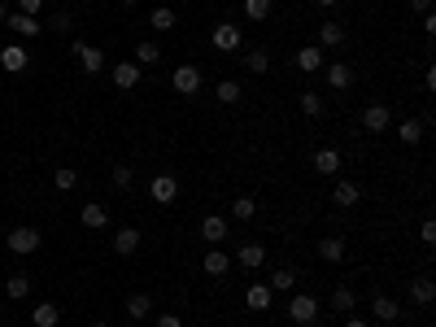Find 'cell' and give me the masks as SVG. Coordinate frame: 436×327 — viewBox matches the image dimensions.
I'll return each instance as SVG.
<instances>
[{"label": "cell", "mask_w": 436, "mask_h": 327, "mask_svg": "<svg viewBox=\"0 0 436 327\" xmlns=\"http://www.w3.org/2000/svg\"><path fill=\"white\" fill-rule=\"evenodd\" d=\"M5 244H9V253H35L44 244V236L35 232V227H13V232L5 236Z\"/></svg>", "instance_id": "6da1fadb"}, {"label": "cell", "mask_w": 436, "mask_h": 327, "mask_svg": "<svg viewBox=\"0 0 436 327\" xmlns=\"http://www.w3.org/2000/svg\"><path fill=\"white\" fill-rule=\"evenodd\" d=\"M288 319L301 323V327H310V323L318 319V301L310 297V292H297V297L288 301Z\"/></svg>", "instance_id": "7a4b0ae2"}, {"label": "cell", "mask_w": 436, "mask_h": 327, "mask_svg": "<svg viewBox=\"0 0 436 327\" xmlns=\"http://www.w3.org/2000/svg\"><path fill=\"white\" fill-rule=\"evenodd\" d=\"M149 196L157 205H175V201H179V179H175V175H153Z\"/></svg>", "instance_id": "3957f363"}, {"label": "cell", "mask_w": 436, "mask_h": 327, "mask_svg": "<svg viewBox=\"0 0 436 327\" xmlns=\"http://www.w3.org/2000/svg\"><path fill=\"white\" fill-rule=\"evenodd\" d=\"M70 53L79 57L83 74H101V65H105V53H101V48H92V44H83V40H74V44H70Z\"/></svg>", "instance_id": "277c9868"}, {"label": "cell", "mask_w": 436, "mask_h": 327, "mask_svg": "<svg viewBox=\"0 0 436 327\" xmlns=\"http://www.w3.org/2000/svg\"><path fill=\"white\" fill-rule=\"evenodd\" d=\"M170 83H175L179 96H197L201 92V70H197V65H179V70L170 74Z\"/></svg>", "instance_id": "5b68a950"}, {"label": "cell", "mask_w": 436, "mask_h": 327, "mask_svg": "<svg viewBox=\"0 0 436 327\" xmlns=\"http://www.w3.org/2000/svg\"><path fill=\"white\" fill-rule=\"evenodd\" d=\"M209 44H214L218 53H236V48H240V26L218 22V26H214V35H209Z\"/></svg>", "instance_id": "8992f818"}, {"label": "cell", "mask_w": 436, "mask_h": 327, "mask_svg": "<svg viewBox=\"0 0 436 327\" xmlns=\"http://www.w3.org/2000/svg\"><path fill=\"white\" fill-rule=\"evenodd\" d=\"M227 232H232V223L223 218V214H205V218H201V240L223 244V240H227Z\"/></svg>", "instance_id": "52a82bcc"}, {"label": "cell", "mask_w": 436, "mask_h": 327, "mask_svg": "<svg viewBox=\"0 0 436 327\" xmlns=\"http://www.w3.org/2000/svg\"><path fill=\"white\" fill-rule=\"evenodd\" d=\"M31 65V57H26V48L22 44H9V48H0V70H9V74H22Z\"/></svg>", "instance_id": "ba28073f"}, {"label": "cell", "mask_w": 436, "mask_h": 327, "mask_svg": "<svg viewBox=\"0 0 436 327\" xmlns=\"http://www.w3.org/2000/svg\"><path fill=\"white\" fill-rule=\"evenodd\" d=\"M140 79H144V70H140L136 61H118V65H114V88L131 92V88H140Z\"/></svg>", "instance_id": "9c48e42d"}, {"label": "cell", "mask_w": 436, "mask_h": 327, "mask_svg": "<svg viewBox=\"0 0 436 327\" xmlns=\"http://www.w3.org/2000/svg\"><path fill=\"white\" fill-rule=\"evenodd\" d=\"M201 271L209 275V280H223V275H227V271H232V257H227V253H223V249H209V253L201 257Z\"/></svg>", "instance_id": "30bf717a"}, {"label": "cell", "mask_w": 436, "mask_h": 327, "mask_svg": "<svg viewBox=\"0 0 436 327\" xmlns=\"http://www.w3.org/2000/svg\"><path fill=\"white\" fill-rule=\"evenodd\" d=\"M362 127H366V131H389V127H393L389 105H366V109H362Z\"/></svg>", "instance_id": "8fae6325"}, {"label": "cell", "mask_w": 436, "mask_h": 327, "mask_svg": "<svg viewBox=\"0 0 436 327\" xmlns=\"http://www.w3.org/2000/svg\"><path fill=\"white\" fill-rule=\"evenodd\" d=\"M79 223H83L88 232H101V227H109V209H105L101 201H88L83 214H79Z\"/></svg>", "instance_id": "7c38bea8"}, {"label": "cell", "mask_w": 436, "mask_h": 327, "mask_svg": "<svg viewBox=\"0 0 436 327\" xmlns=\"http://www.w3.org/2000/svg\"><path fill=\"white\" fill-rule=\"evenodd\" d=\"M236 262H240L245 271H257V266L266 262V249H262L257 240H249V244H240V249H236Z\"/></svg>", "instance_id": "4fadbf2b"}, {"label": "cell", "mask_w": 436, "mask_h": 327, "mask_svg": "<svg viewBox=\"0 0 436 327\" xmlns=\"http://www.w3.org/2000/svg\"><path fill=\"white\" fill-rule=\"evenodd\" d=\"M9 31H13V35H40V31H44V22L40 18H31V13H9V22H5Z\"/></svg>", "instance_id": "5bb4252c"}, {"label": "cell", "mask_w": 436, "mask_h": 327, "mask_svg": "<svg viewBox=\"0 0 436 327\" xmlns=\"http://www.w3.org/2000/svg\"><path fill=\"white\" fill-rule=\"evenodd\" d=\"M323 65H328V61H323V48L318 44H305L301 53H297V70H305V74H318Z\"/></svg>", "instance_id": "9a60e30c"}, {"label": "cell", "mask_w": 436, "mask_h": 327, "mask_svg": "<svg viewBox=\"0 0 436 327\" xmlns=\"http://www.w3.org/2000/svg\"><path fill=\"white\" fill-rule=\"evenodd\" d=\"M314 170L328 175V179H336V175H341V149H318L314 153Z\"/></svg>", "instance_id": "2e32d148"}, {"label": "cell", "mask_w": 436, "mask_h": 327, "mask_svg": "<svg viewBox=\"0 0 436 327\" xmlns=\"http://www.w3.org/2000/svg\"><path fill=\"white\" fill-rule=\"evenodd\" d=\"M332 201L341 205V209H349V205H358V201H362V192H358V184H349V179H336Z\"/></svg>", "instance_id": "e0dca14e"}, {"label": "cell", "mask_w": 436, "mask_h": 327, "mask_svg": "<svg viewBox=\"0 0 436 327\" xmlns=\"http://www.w3.org/2000/svg\"><path fill=\"white\" fill-rule=\"evenodd\" d=\"M323 74H328V83H332L336 92H345V88L353 83V70H349L345 61H332V65H323Z\"/></svg>", "instance_id": "ac0fdd59"}, {"label": "cell", "mask_w": 436, "mask_h": 327, "mask_svg": "<svg viewBox=\"0 0 436 327\" xmlns=\"http://www.w3.org/2000/svg\"><path fill=\"white\" fill-rule=\"evenodd\" d=\"M410 301H414V305H432V301H436V284L428 280V275L410 280Z\"/></svg>", "instance_id": "d6986e66"}, {"label": "cell", "mask_w": 436, "mask_h": 327, "mask_svg": "<svg viewBox=\"0 0 436 327\" xmlns=\"http://www.w3.org/2000/svg\"><path fill=\"white\" fill-rule=\"evenodd\" d=\"M140 249V232H136V227H122V232L114 236V253L118 257H131Z\"/></svg>", "instance_id": "ffe728a7"}, {"label": "cell", "mask_w": 436, "mask_h": 327, "mask_svg": "<svg viewBox=\"0 0 436 327\" xmlns=\"http://www.w3.org/2000/svg\"><path fill=\"white\" fill-rule=\"evenodd\" d=\"M31 323H35V327H57L61 323V305H53V301L35 305V310H31Z\"/></svg>", "instance_id": "44dd1931"}, {"label": "cell", "mask_w": 436, "mask_h": 327, "mask_svg": "<svg viewBox=\"0 0 436 327\" xmlns=\"http://www.w3.org/2000/svg\"><path fill=\"white\" fill-rule=\"evenodd\" d=\"M214 96H218L223 105H240V101H245V88H240L236 79H223V83L214 88Z\"/></svg>", "instance_id": "7402d4cb"}, {"label": "cell", "mask_w": 436, "mask_h": 327, "mask_svg": "<svg viewBox=\"0 0 436 327\" xmlns=\"http://www.w3.org/2000/svg\"><path fill=\"white\" fill-rule=\"evenodd\" d=\"M318 44H323V48H341V44H345V26H341V22H323V26H318Z\"/></svg>", "instance_id": "603a6c76"}, {"label": "cell", "mask_w": 436, "mask_h": 327, "mask_svg": "<svg viewBox=\"0 0 436 327\" xmlns=\"http://www.w3.org/2000/svg\"><path fill=\"white\" fill-rule=\"evenodd\" d=\"M318 257H323V262H341V257H345V240H341V236H323V240H318Z\"/></svg>", "instance_id": "cb8c5ba5"}, {"label": "cell", "mask_w": 436, "mask_h": 327, "mask_svg": "<svg viewBox=\"0 0 436 327\" xmlns=\"http://www.w3.org/2000/svg\"><path fill=\"white\" fill-rule=\"evenodd\" d=\"M127 314H131V319H149L153 314L149 292H131V297H127Z\"/></svg>", "instance_id": "d4e9b609"}, {"label": "cell", "mask_w": 436, "mask_h": 327, "mask_svg": "<svg viewBox=\"0 0 436 327\" xmlns=\"http://www.w3.org/2000/svg\"><path fill=\"white\" fill-rule=\"evenodd\" d=\"M376 319H380V323H397V319H401V305L380 292V297H376Z\"/></svg>", "instance_id": "484cf974"}, {"label": "cell", "mask_w": 436, "mask_h": 327, "mask_svg": "<svg viewBox=\"0 0 436 327\" xmlns=\"http://www.w3.org/2000/svg\"><path fill=\"white\" fill-rule=\"evenodd\" d=\"M245 305L249 310H271V284H253L245 292Z\"/></svg>", "instance_id": "4316f807"}, {"label": "cell", "mask_w": 436, "mask_h": 327, "mask_svg": "<svg viewBox=\"0 0 436 327\" xmlns=\"http://www.w3.org/2000/svg\"><path fill=\"white\" fill-rule=\"evenodd\" d=\"M245 65H249V74H266V70H271L266 48H249V53H245Z\"/></svg>", "instance_id": "83f0119b"}, {"label": "cell", "mask_w": 436, "mask_h": 327, "mask_svg": "<svg viewBox=\"0 0 436 327\" xmlns=\"http://www.w3.org/2000/svg\"><path fill=\"white\" fill-rule=\"evenodd\" d=\"M397 140H401V144H419V140H423V122H419V118H406V122L397 127Z\"/></svg>", "instance_id": "f1b7e54d"}, {"label": "cell", "mask_w": 436, "mask_h": 327, "mask_svg": "<svg viewBox=\"0 0 436 327\" xmlns=\"http://www.w3.org/2000/svg\"><path fill=\"white\" fill-rule=\"evenodd\" d=\"M157 61H161V48H157L153 40H144V44L136 48V65L144 70V65H157Z\"/></svg>", "instance_id": "f546056e"}, {"label": "cell", "mask_w": 436, "mask_h": 327, "mask_svg": "<svg viewBox=\"0 0 436 327\" xmlns=\"http://www.w3.org/2000/svg\"><path fill=\"white\" fill-rule=\"evenodd\" d=\"M53 188H57V192H70V188H79V170H74V166H57V175H53Z\"/></svg>", "instance_id": "4dcf8cb0"}, {"label": "cell", "mask_w": 436, "mask_h": 327, "mask_svg": "<svg viewBox=\"0 0 436 327\" xmlns=\"http://www.w3.org/2000/svg\"><path fill=\"white\" fill-rule=\"evenodd\" d=\"M245 18L249 22H266L271 18V0H245Z\"/></svg>", "instance_id": "1f68e13d"}, {"label": "cell", "mask_w": 436, "mask_h": 327, "mask_svg": "<svg viewBox=\"0 0 436 327\" xmlns=\"http://www.w3.org/2000/svg\"><path fill=\"white\" fill-rule=\"evenodd\" d=\"M301 113L305 118H323V96L318 92H301Z\"/></svg>", "instance_id": "d6a6232c"}, {"label": "cell", "mask_w": 436, "mask_h": 327, "mask_svg": "<svg viewBox=\"0 0 436 327\" xmlns=\"http://www.w3.org/2000/svg\"><path fill=\"white\" fill-rule=\"evenodd\" d=\"M271 288H280V292H293V288H297V271H293V266L275 271V275H271Z\"/></svg>", "instance_id": "836d02e7"}, {"label": "cell", "mask_w": 436, "mask_h": 327, "mask_svg": "<svg viewBox=\"0 0 436 327\" xmlns=\"http://www.w3.org/2000/svg\"><path fill=\"white\" fill-rule=\"evenodd\" d=\"M149 26H153V31H170V26H175V13H170L166 5H157V9L149 13Z\"/></svg>", "instance_id": "e575fe53"}, {"label": "cell", "mask_w": 436, "mask_h": 327, "mask_svg": "<svg viewBox=\"0 0 436 327\" xmlns=\"http://www.w3.org/2000/svg\"><path fill=\"white\" fill-rule=\"evenodd\" d=\"M232 214H236L240 223H249V218L257 214V201H253V196H236V205H232Z\"/></svg>", "instance_id": "d590c367"}, {"label": "cell", "mask_w": 436, "mask_h": 327, "mask_svg": "<svg viewBox=\"0 0 436 327\" xmlns=\"http://www.w3.org/2000/svg\"><path fill=\"white\" fill-rule=\"evenodd\" d=\"M5 292H9V297H13V301H22V297H26V292H31V280H26V275H9V284H5Z\"/></svg>", "instance_id": "8d00e7d4"}, {"label": "cell", "mask_w": 436, "mask_h": 327, "mask_svg": "<svg viewBox=\"0 0 436 327\" xmlns=\"http://www.w3.org/2000/svg\"><path fill=\"white\" fill-rule=\"evenodd\" d=\"M131 179H136V170H131V166H122V161H118L114 170H109V184H114V188H131Z\"/></svg>", "instance_id": "74e56055"}, {"label": "cell", "mask_w": 436, "mask_h": 327, "mask_svg": "<svg viewBox=\"0 0 436 327\" xmlns=\"http://www.w3.org/2000/svg\"><path fill=\"white\" fill-rule=\"evenodd\" d=\"M353 301H358V297H353V288H336L332 292V305L336 310H353Z\"/></svg>", "instance_id": "f35d334b"}, {"label": "cell", "mask_w": 436, "mask_h": 327, "mask_svg": "<svg viewBox=\"0 0 436 327\" xmlns=\"http://www.w3.org/2000/svg\"><path fill=\"white\" fill-rule=\"evenodd\" d=\"M13 5H18V13H31V18H40L44 0H13Z\"/></svg>", "instance_id": "ab89813d"}, {"label": "cell", "mask_w": 436, "mask_h": 327, "mask_svg": "<svg viewBox=\"0 0 436 327\" xmlns=\"http://www.w3.org/2000/svg\"><path fill=\"white\" fill-rule=\"evenodd\" d=\"M419 240H423V244H436V223H432V218H423V227H419Z\"/></svg>", "instance_id": "60d3db41"}, {"label": "cell", "mask_w": 436, "mask_h": 327, "mask_svg": "<svg viewBox=\"0 0 436 327\" xmlns=\"http://www.w3.org/2000/svg\"><path fill=\"white\" fill-rule=\"evenodd\" d=\"M48 26H57V31H70V26H74V18H70V13H57V18L48 22Z\"/></svg>", "instance_id": "b9f144b4"}, {"label": "cell", "mask_w": 436, "mask_h": 327, "mask_svg": "<svg viewBox=\"0 0 436 327\" xmlns=\"http://www.w3.org/2000/svg\"><path fill=\"white\" fill-rule=\"evenodd\" d=\"M157 327H184L179 314H157Z\"/></svg>", "instance_id": "7bdbcfd3"}, {"label": "cell", "mask_w": 436, "mask_h": 327, "mask_svg": "<svg viewBox=\"0 0 436 327\" xmlns=\"http://www.w3.org/2000/svg\"><path fill=\"white\" fill-rule=\"evenodd\" d=\"M410 9L414 13H432V0H410Z\"/></svg>", "instance_id": "ee69618b"}, {"label": "cell", "mask_w": 436, "mask_h": 327, "mask_svg": "<svg viewBox=\"0 0 436 327\" xmlns=\"http://www.w3.org/2000/svg\"><path fill=\"white\" fill-rule=\"evenodd\" d=\"M345 327H371V323H366V319H349Z\"/></svg>", "instance_id": "f6af8a7d"}, {"label": "cell", "mask_w": 436, "mask_h": 327, "mask_svg": "<svg viewBox=\"0 0 436 327\" xmlns=\"http://www.w3.org/2000/svg\"><path fill=\"white\" fill-rule=\"evenodd\" d=\"M9 13H13L9 5H0V22H9Z\"/></svg>", "instance_id": "bcb514c9"}, {"label": "cell", "mask_w": 436, "mask_h": 327, "mask_svg": "<svg viewBox=\"0 0 436 327\" xmlns=\"http://www.w3.org/2000/svg\"><path fill=\"white\" fill-rule=\"evenodd\" d=\"M314 5H318V9H332V5H336V0H314Z\"/></svg>", "instance_id": "7dc6e473"}, {"label": "cell", "mask_w": 436, "mask_h": 327, "mask_svg": "<svg viewBox=\"0 0 436 327\" xmlns=\"http://www.w3.org/2000/svg\"><path fill=\"white\" fill-rule=\"evenodd\" d=\"M122 5H127V9H136V5H140V0H122Z\"/></svg>", "instance_id": "c3c4849f"}, {"label": "cell", "mask_w": 436, "mask_h": 327, "mask_svg": "<svg viewBox=\"0 0 436 327\" xmlns=\"http://www.w3.org/2000/svg\"><path fill=\"white\" fill-rule=\"evenodd\" d=\"M92 327H109V323H105V319H101V323H92Z\"/></svg>", "instance_id": "681fc988"}]
</instances>
